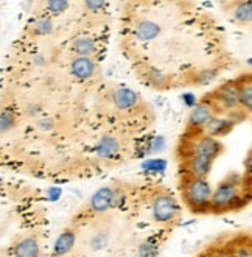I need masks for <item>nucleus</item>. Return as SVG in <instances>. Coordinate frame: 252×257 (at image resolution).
<instances>
[{"instance_id":"15","label":"nucleus","mask_w":252,"mask_h":257,"mask_svg":"<svg viewBox=\"0 0 252 257\" xmlns=\"http://www.w3.org/2000/svg\"><path fill=\"white\" fill-rule=\"evenodd\" d=\"M70 48L75 56H86V58H94L97 53V44L89 36H78L77 39H73L70 44Z\"/></svg>"},{"instance_id":"16","label":"nucleus","mask_w":252,"mask_h":257,"mask_svg":"<svg viewBox=\"0 0 252 257\" xmlns=\"http://www.w3.org/2000/svg\"><path fill=\"white\" fill-rule=\"evenodd\" d=\"M231 16L238 24H252V0H243V2H234Z\"/></svg>"},{"instance_id":"20","label":"nucleus","mask_w":252,"mask_h":257,"mask_svg":"<svg viewBox=\"0 0 252 257\" xmlns=\"http://www.w3.org/2000/svg\"><path fill=\"white\" fill-rule=\"evenodd\" d=\"M243 167H244V179L249 186H252V148L248 151L246 158H244V162H243Z\"/></svg>"},{"instance_id":"13","label":"nucleus","mask_w":252,"mask_h":257,"mask_svg":"<svg viewBox=\"0 0 252 257\" xmlns=\"http://www.w3.org/2000/svg\"><path fill=\"white\" fill-rule=\"evenodd\" d=\"M95 70H97V63L94 58H86V56H75L70 61V73L78 80H89Z\"/></svg>"},{"instance_id":"9","label":"nucleus","mask_w":252,"mask_h":257,"mask_svg":"<svg viewBox=\"0 0 252 257\" xmlns=\"http://www.w3.org/2000/svg\"><path fill=\"white\" fill-rule=\"evenodd\" d=\"M11 257H42L41 236L36 232L22 234L14 239L10 246Z\"/></svg>"},{"instance_id":"21","label":"nucleus","mask_w":252,"mask_h":257,"mask_svg":"<svg viewBox=\"0 0 252 257\" xmlns=\"http://www.w3.org/2000/svg\"><path fill=\"white\" fill-rule=\"evenodd\" d=\"M34 27H39V34H46V33L50 32L51 24H50L48 19H39V20L34 24Z\"/></svg>"},{"instance_id":"14","label":"nucleus","mask_w":252,"mask_h":257,"mask_svg":"<svg viewBox=\"0 0 252 257\" xmlns=\"http://www.w3.org/2000/svg\"><path fill=\"white\" fill-rule=\"evenodd\" d=\"M240 92V105L246 114H252V73H244L235 80Z\"/></svg>"},{"instance_id":"18","label":"nucleus","mask_w":252,"mask_h":257,"mask_svg":"<svg viewBox=\"0 0 252 257\" xmlns=\"http://www.w3.org/2000/svg\"><path fill=\"white\" fill-rule=\"evenodd\" d=\"M16 125V115L11 111V109H3L2 114H0V127H2V133H8L14 128Z\"/></svg>"},{"instance_id":"12","label":"nucleus","mask_w":252,"mask_h":257,"mask_svg":"<svg viewBox=\"0 0 252 257\" xmlns=\"http://www.w3.org/2000/svg\"><path fill=\"white\" fill-rule=\"evenodd\" d=\"M224 245L234 257H252V236L238 234V236L223 239Z\"/></svg>"},{"instance_id":"1","label":"nucleus","mask_w":252,"mask_h":257,"mask_svg":"<svg viewBox=\"0 0 252 257\" xmlns=\"http://www.w3.org/2000/svg\"><path fill=\"white\" fill-rule=\"evenodd\" d=\"M223 151L224 146L220 139L207 136L204 131H184L174 153L179 173L207 179L215 161Z\"/></svg>"},{"instance_id":"4","label":"nucleus","mask_w":252,"mask_h":257,"mask_svg":"<svg viewBox=\"0 0 252 257\" xmlns=\"http://www.w3.org/2000/svg\"><path fill=\"white\" fill-rule=\"evenodd\" d=\"M145 208L153 222L165 229L177 226L182 218L179 201L165 186H151L145 190Z\"/></svg>"},{"instance_id":"22","label":"nucleus","mask_w":252,"mask_h":257,"mask_svg":"<svg viewBox=\"0 0 252 257\" xmlns=\"http://www.w3.org/2000/svg\"><path fill=\"white\" fill-rule=\"evenodd\" d=\"M249 64H252V60H249Z\"/></svg>"},{"instance_id":"2","label":"nucleus","mask_w":252,"mask_h":257,"mask_svg":"<svg viewBox=\"0 0 252 257\" xmlns=\"http://www.w3.org/2000/svg\"><path fill=\"white\" fill-rule=\"evenodd\" d=\"M252 186H249L244 176L240 173H229L218 186L213 189L210 214H226L236 212L251 203Z\"/></svg>"},{"instance_id":"6","label":"nucleus","mask_w":252,"mask_h":257,"mask_svg":"<svg viewBox=\"0 0 252 257\" xmlns=\"http://www.w3.org/2000/svg\"><path fill=\"white\" fill-rule=\"evenodd\" d=\"M120 196H122V187H118V186L100 187L97 192L89 198V201L83 208L78 210V214L73 217L72 223L81 226L87 222H91V220L108 215L109 210H112L118 206Z\"/></svg>"},{"instance_id":"11","label":"nucleus","mask_w":252,"mask_h":257,"mask_svg":"<svg viewBox=\"0 0 252 257\" xmlns=\"http://www.w3.org/2000/svg\"><path fill=\"white\" fill-rule=\"evenodd\" d=\"M78 234H79V226L75 223H70L61 232V236L56 239L51 257H67L69 254L75 253L77 243H78Z\"/></svg>"},{"instance_id":"17","label":"nucleus","mask_w":252,"mask_h":257,"mask_svg":"<svg viewBox=\"0 0 252 257\" xmlns=\"http://www.w3.org/2000/svg\"><path fill=\"white\" fill-rule=\"evenodd\" d=\"M195 257H234V256L229 253V249L226 248L224 240L218 239L217 241H213L209 246L201 249Z\"/></svg>"},{"instance_id":"5","label":"nucleus","mask_w":252,"mask_h":257,"mask_svg":"<svg viewBox=\"0 0 252 257\" xmlns=\"http://www.w3.org/2000/svg\"><path fill=\"white\" fill-rule=\"evenodd\" d=\"M177 189H179V196L184 208L190 210L191 214H210L213 189L205 178H196L191 175L179 173Z\"/></svg>"},{"instance_id":"10","label":"nucleus","mask_w":252,"mask_h":257,"mask_svg":"<svg viewBox=\"0 0 252 257\" xmlns=\"http://www.w3.org/2000/svg\"><path fill=\"white\" fill-rule=\"evenodd\" d=\"M244 115H246V112H238V114H234V115L217 114L209 122V125L205 127L204 133L207 136H210V137H215V139L224 137L235 128L236 123L244 119Z\"/></svg>"},{"instance_id":"3","label":"nucleus","mask_w":252,"mask_h":257,"mask_svg":"<svg viewBox=\"0 0 252 257\" xmlns=\"http://www.w3.org/2000/svg\"><path fill=\"white\" fill-rule=\"evenodd\" d=\"M117 234V225L110 215L95 218L79 226L78 243L73 254L91 257L100 254L110 246Z\"/></svg>"},{"instance_id":"19","label":"nucleus","mask_w":252,"mask_h":257,"mask_svg":"<svg viewBox=\"0 0 252 257\" xmlns=\"http://www.w3.org/2000/svg\"><path fill=\"white\" fill-rule=\"evenodd\" d=\"M70 6L69 2H64V0H51V2H47L46 3V8H47V13L53 14V16H58V14L64 13Z\"/></svg>"},{"instance_id":"8","label":"nucleus","mask_w":252,"mask_h":257,"mask_svg":"<svg viewBox=\"0 0 252 257\" xmlns=\"http://www.w3.org/2000/svg\"><path fill=\"white\" fill-rule=\"evenodd\" d=\"M217 114L218 112H217V109H215V106L212 105V101L207 97L201 98L190 111L184 131H204L207 125H209V122Z\"/></svg>"},{"instance_id":"7","label":"nucleus","mask_w":252,"mask_h":257,"mask_svg":"<svg viewBox=\"0 0 252 257\" xmlns=\"http://www.w3.org/2000/svg\"><path fill=\"white\" fill-rule=\"evenodd\" d=\"M207 98L212 101V105L215 106L218 114L223 115H234L238 112H244L240 105V92L236 81H226L221 86L215 87L213 91H210L205 95Z\"/></svg>"}]
</instances>
